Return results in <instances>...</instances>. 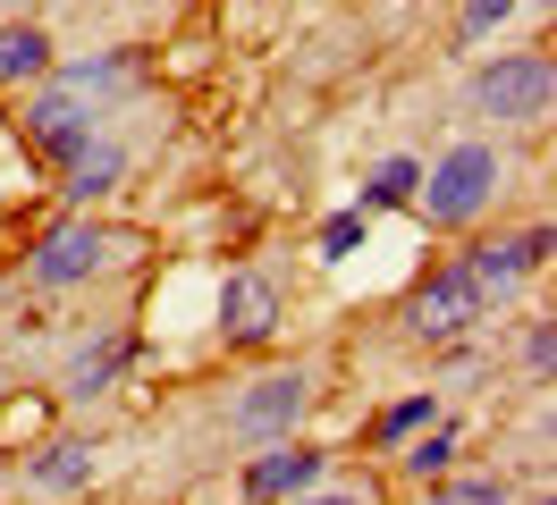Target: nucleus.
Returning <instances> with one entry per match:
<instances>
[{
  "mask_svg": "<svg viewBox=\"0 0 557 505\" xmlns=\"http://www.w3.org/2000/svg\"><path fill=\"white\" fill-rule=\"evenodd\" d=\"M26 143H35L42 161L69 168L85 143H94V118H85V93H69V85H51V93L26 110Z\"/></svg>",
  "mask_w": 557,
  "mask_h": 505,
  "instance_id": "obj_6",
  "label": "nucleus"
},
{
  "mask_svg": "<svg viewBox=\"0 0 557 505\" xmlns=\"http://www.w3.org/2000/svg\"><path fill=\"white\" fill-rule=\"evenodd\" d=\"M119 168H127V152H119V143H85V152L69 161V202L110 194V177H119Z\"/></svg>",
  "mask_w": 557,
  "mask_h": 505,
  "instance_id": "obj_12",
  "label": "nucleus"
},
{
  "mask_svg": "<svg viewBox=\"0 0 557 505\" xmlns=\"http://www.w3.org/2000/svg\"><path fill=\"white\" fill-rule=\"evenodd\" d=\"M119 363H127V337H102V345H85L69 370V396H102L110 379H119Z\"/></svg>",
  "mask_w": 557,
  "mask_h": 505,
  "instance_id": "obj_13",
  "label": "nucleus"
},
{
  "mask_svg": "<svg viewBox=\"0 0 557 505\" xmlns=\"http://www.w3.org/2000/svg\"><path fill=\"white\" fill-rule=\"evenodd\" d=\"M490 194H498V152H490V143H456L448 161L414 186V202H422L431 228H465V219H482Z\"/></svg>",
  "mask_w": 557,
  "mask_h": 505,
  "instance_id": "obj_1",
  "label": "nucleus"
},
{
  "mask_svg": "<svg viewBox=\"0 0 557 505\" xmlns=\"http://www.w3.org/2000/svg\"><path fill=\"white\" fill-rule=\"evenodd\" d=\"M110 262V236L94 219H69V228H51L35 244V287H76V278H94Z\"/></svg>",
  "mask_w": 557,
  "mask_h": 505,
  "instance_id": "obj_7",
  "label": "nucleus"
},
{
  "mask_svg": "<svg viewBox=\"0 0 557 505\" xmlns=\"http://www.w3.org/2000/svg\"><path fill=\"white\" fill-rule=\"evenodd\" d=\"M220 337L228 345H271L278 337V287L262 269H228V287H220Z\"/></svg>",
  "mask_w": 557,
  "mask_h": 505,
  "instance_id": "obj_5",
  "label": "nucleus"
},
{
  "mask_svg": "<svg viewBox=\"0 0 557 505\" xmlns=\"http://www.w3.org/2000/svg\"><path fill=\"white\" fill-rule=\"evenodd\" d=\"M516 17V0H465V42H482L490 26H507Z\"/></svg>",
  "mask_w": 557,
  "mask_h": 505,
  "instance_id": "obj_19",
  "label": "nucleus"
},
{
  "mask_svg": "<svg viewBox=\"0 0 557 505\" xmlns=\"http://www.w3.org/2000/svg\"><path fill=\"white\" fill-rule=\"evenodd\" d=\"M431 505H507V489H498V480H440Z\"/></svg>",
  "mask_w": 557,
  "mask_h": 505,
  "instance_id": "obj_17",
  "label": "nucleus"
},
{
  "mask_svg": "<svg viewBox=\"0 0 557 505\" xmlns=\"http://www.w3.org/2000/svg\"><path fill=\"white\" fill-rule=\"evenodd\" d=\"M422 421H431V396H406V404H388V413H381V438L397 446V438H414Z\"/></svg>",
  "mask_w": 557,
  "mask_h": 505,
  "instance_id": "obj_18",
  "label": "nucleus"
},
{
  "mask_svg": "<svg viewBox=\"0 0 557 505\" xmlns=\"http://www.w3.org/2000/svg\"><path fill=\"white\" fill-rule=\"evenodd\" d=\"M51 67V34L42 26H0V85H26Z\"/></svg>",
  "mask_w": 557,
  "mask_h": 505,
  "instance_id": "obj_11",
  "label": "nucleus"
},
{
  "mask_svg": "<svg viewBox=\"0 0 557 505\" xmlns=\"http://www.w3.org/2000/svg\"><path fill=\"white\" fill-rule=\"evenodd\" d=\"M482 312H490L482 278H473L465 262H448V269H431V278L414 287V303H406V329H414L422 345H456V337L473 329Z\"/></svg>",
  "mask_w": 557,
  "mask_h": 505,
  "instance_id": "obj_2",
  "label": "nucleus"
},
{
  "mask_svg": "<svg viewBox=\"0 0 557 505\" xmlns=\"http://www.w3.org/2000/svg\"><path fill=\"white\" fill-rule=\"evenodd\" d=\"M549 262V228H532V236H507V244H482L473 253V278H482V295H516V278H532V269Z\"/></svg>",
  "mask_w": 557,
  "mask_h": 505,
  "instance_id": "obj_9",
  "label": "nucleus"
},
{
  "mask_svg": "<svg viewBox=\"0 0 557 505\" xmlns=\"http://www.w3.org/2000/svg\"><path fill=\"white\" fill-rule=\"evenodd\" d=\"M448 464H456V430H448V421H431V438L406 446V471H414V480H440Z\"/></svg>",
  "mask_w": 557,
  "mask_h": 505,
  "instance_id": "obj_15",
  "label": "nucleus"
},
{
  "mask_svg": "<svg viewBox=\"0 0 557 505\" xmlns=\"http://www.w3.org/2000/svg\"><path fill=\"white\" fill-rule=\"evenodd\" d=\"M321 464H330L321 446H296V438H278L271 455H253V464H245V497H253V505H287V497H305V489L321 480Z\"/></svg>",
  "mask_w": 557,
  "mask_h": 505,
  "instance_id": "obj_8",
  "label": "nucleus"
},
{
  "mask_svg": "<svg viewBox=\"0 0 557 505\" xmlns=\"http://www.w3.org/2000/svg\"><path fill=\"white\" fill-rule=\"evenodd\" d=\"M414 186H422L414 161H381L363 177V202H355V211H397V202H414Z\"/></svg>",
  "mask_w": 557,
  "mask_h": 505,
  "instance_id": "obj_14",
  "label": "nucleus"
},
{
  "mask_svg": "<svg viewBox=\"0 0 557 505\" xmlns=\"http://www.w3.org/2000/svg\"><path fill=\"white\" fill-rule=\"evenodd\" d=\"M305 404H313V379L305 370H271V379H253L237 396V438H287L296 421H305Z\"/></svg>",
  "mask_w": 557,
  "mask_h": 505,
  "instance_id": "obj_4",
  "label": "nucleus"
},
{
  "mask_svg": "<svg viewBox=\"0 0 557 505\" xmlns=\"http://www.w3.org/2000/svg\"><path fill=\"white\" fill-rule=\"evenodd\" d=\"M549 60H490V67H473V110L482 118H541L549 110Z\"/></svg>",
  "mask_w": 557,
  "mask_h": 505,
  "instance_id": "obj_3",
  "label": "nucleus"
},
{
  "mask_svg": "<svg viewBox=\"0 0 557 505\" xmlns=\"http://www.w3.org/2000/svg\"><path fill=\"white\" fill-rule=\"evenodd\" d=\"M85 480H94V446H85V438H51L35 464H26V489H35V497H76Z\"/></svg>",
  "mask_w": 557,
  "mask_h": 505,
  "instance_id": "obj_10",
  "label": "nucleus"
},
{
  "mask_svg": "<svg viewBox=\"0 0 557 505\" xmlns=\"http://www.w3.org/2000/svg\"><path fill=\"white\" fill-rule=\"evenodd\" d=\"M287 505H372V497H355V489H305V497H287Z\"/></svg>",
  "mask_w": 557,
  "mask_h": 505,
  "instance_id": "obj_21",
  "label": "nucleus"
},
{
  "mask_svg": "<svg viewBox=\"0 0 557 505\" xmlns=\"http://www.w3.org/2000/svg\"><path fill=\"white\" fill-rule=\"evenodd\" d=\"M363 236H372V211H338V219H330V228H321V262H355V244H363Z\"/></svg>",
  "mask_w": 557,
  "mask_h": 505,
  "instance_id": "obj_16",
  "label": "nucleus"
},
{
  "mask_svg": "<svg viewBox=\"0 0 557 505\" xmlns=\"http://www.w3.org/2000/svg\"><path fill=\"white\" fill-rule=\"evenodd\" d=\"M523 363L549 370V320H532V329H523Z\"/></svg>",
  "mask_w": 557,
  "mask_h": 505,
  "instance_id": "obj_20",
  "label": "nucleus"
}]
</instances>
